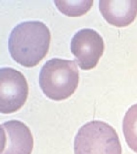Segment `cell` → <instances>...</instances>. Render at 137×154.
Instances as JSON below:
<instances>
[{"label":"cell","mask_w":137,"mask_h":154,"mask_svg":"<svg viewBox=\"0 0 137 154\" xmlns=\"http://www.w3.org/2000/svg\"><path fill=\"white\" fill-rule=\"evenodd\" d=\"M51 41L49 28L40 21L21 22L13 28L8 40L11 58L26 67L37 66L48 54Z\"/></svg>","instance_id":"1"},{"label":"cell","mask_w":137,"mask_h":154,"mask_svg":"<svg viewBox=\"0 0 137 154\" xmlns=\"http://www.w3.org/2000/svg\"><path fill=\"white\" fill-rule=\"evenodd\" d=\"M76 61L53 58L46 61L39 74V85L49 99H67L78 88L79 74Z\"/></svg>","instance_id":"2"},{"label":"cell","mask_w":137,"mask_h":154,"mask_svg":"<svg viewBox=\"0 0 137 154\" xmlns=\"http://www.w3.org/2000/svg\"><path fill=\"white\" fill-rule=\"evenodd\" d=\"M74 154H122L115 129L104 122L93 121L82 126L74 139Z\"/></svg>","instance_id":"3"},{"label":"cell","mask_w":137,"mask_h":154,"mask_svg":"<svg viewBox=\"0 0 137 154\" xmlns=\"http://www.w3.org/2000/svg\"><path fill=\"white\" fill-rule=\"evenodd\" d=\"M29 86L21 72L11 67L0 70V112L3 114L14 113L26 102Z\"/></svg>","instance_id":"4"},{"label":"cell","mask_w":137,"mask_h":154,"mask_svg":"<svg viewBox=\"0 0 137 154\" xmlns=\"http://www.w3.org/2000/svg\"><path fill=\"white\" fill-rule=\"evenodd\" d=\"M71 53L83 70L95 67L104 50V39L96 30L82 29L73 35L70 44Z\"/></svg>","instance_id":"5"},{"label":"cell","mask_w":137,"mask_h":154,"mask_svg":"<svg viewBox=\"0 0 137 154\" xmlns=\"http://www.w3.org/2000/svg\"><path fill=\"white\" fill-rule=\"evenodd\" d=\"M1 154H32L34 139L30 128L17 120L1 125Z\"/></svg>","instance_id":"6"},{"label":"cell","mask_w":137,"mask_h":154,"mask_svg":"<svg viewBox=\"0 0 137 154\" xmlns=\"http://www.w3.org/2000/svg\"><path fill=\"white\" fill-rule=\"evenodd\" d=\"M99 10L107 23L117 28H124L137 17V0H101Z\"/></svg>","instance_id":"7"},{"label":"cell","mask_w":137,"mask_h":154,"mask_svg":"<svg viewBox=\"0 0 137 154\" xmlns=\"http://www.w3.org/2000/svg\"><path fill=\"white\" fill-rule=\"evenodd\" d=\"M122 127L126 143L130 149L137 153V103L126 111Z\"/></svg>","instance_id":"8"},{"label":"cell","mask_w":137,"mask_h":154,"mask_svg":"<svg viewBox=\"0 0 137 154\" xmlns=\"http://www.w3.org/2000/svg\"><path fill=\"white\" fill-rule=\"evenodd\" d=\"M55 5L63 14L70 17L86 14L93 5V1H54Z\"/></svg>","instance_id":"9"}]
</instances>
